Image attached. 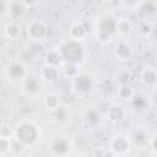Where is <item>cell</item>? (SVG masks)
Segmentation results:
<instances>
[{
	"label": "cell",
	"instance_id": "6da1fadb",
	"mask_svg": "<svg viewBox=\"0 0 157 157\" xmlns=\"http://www.w3.org/2000/svg\"><path fill=\"white\" fill-rule=\"evenodd\" d=\"M61 55L67 61H76L82 55V48L75 42H69L61 48Z\"/></svg>",
	"mask_w": 157,
	"mask_h": 157
},
{
	"label": "cell",
	"instance_id": "7a4b0ae2",
	"mask_svg": "<svg viewBox=\"0 0 157 157\" xmlns=\"http://www.w3.org/2000/svg\"><path fill=\"white\" fill-rule=\"evenodd\" d=\"M36 136H37V131H36L34 126L31 125V124L21 125L18 128V130H17L18 140H21L25 144H32L36 140Z\"/></svg>",
	"mask_w": 157,
	"mask_h": 157
},
{
	"label": "cell",
	"instance_id": "3957f363",
	"mask_svg": "<svg viewBox=\"0 0 157 157\" xmlns=\"http://www.w3.org/2000/svg\"><path fill=\"white\" fill-rule=\"evenodd\" d=\"M115 31V22L112 18H103L99 23V33L102 38L110 36Z\"/></svg>",
	"mask_w": 157,
	"mask_h": 157
},
{
	"label": "cell",
	"instance_id": "277c9868",
	"mask_svg": "<svg viewBox=\"0 0 157 157\" xmlns=\"http://www.w3.org/2000/svg\"><path fill=\"white\" fill-rule=\"evenodd\" d=\"M75 83H76L77 90H80V91H88L92 86V82H91L90 77H87V76H78L76 78Z\"/></svg>",
	"mask_w": 157,
	"mask_h": 157
},
{
	"label": "cell",
	"instance_id": "5b68a950",
	"mask_svg": "<svg viewBox=\"0 0 157 157\" xmlns=\"http://www.w3.org/2000/svg\"><path fill=\"white\" fill-rule=\"evenodd\" d=\"M53 150L55 151V153L58 155H63V153H66L67 150H69V144L64 140V139H58L54 145H53Z\"/></svg>",
	"mask_w": 157,
	"mask_h": 157
},
{
	"label": "cell",
	"instance_id": "8992f818",
	"mask_svg": "<svg viewBox=\"0 0 157 157\" xmlns=\"http://www.w3.org/2000/svg\"><path fill=\"white\" fill-rule=\"evenodd\" d=\"M31 33H32V36L39 38V37H43V36H44L45 28H44V26L40 25V23H34V25L31 27Z\"/></svg>",
	"mask_w": 157,
	"mask_h": 157
},
{
	"label": "cell",
	"instance_id": "52a82bcc",
	"mask_svg": "<svg viewBox=\"0 0 157 157\" xmlns=\"http://www.w3.org/2000/svg\"><path fill=\"white\" fill-rule=\"evenodd\" d=\"M128 142L124 140V139H118L115 142H114V150L117 151V152H119V153H121V152H124V151H126L128 150Z\"/></svg>",
	"mask_w": 157,
	"mask_h": 157
},
{
	"label": "cell",
	"instance_id": "ba28073f",
	"mask_svg": "<svg viewBox=\"0 0 157 157\" xmlns=\"http://www.w3.org/2000/svg\"><path fill=\"white\" fill-rule=\"evenodd\" d=\"M39 83H38V81L36 80V78H33V77H29L27 81H26V88L29 91V92H36V91H38L39 90Z\"/></svg>",
	"mask_w": 157,
	"mask_h": 157
},
{
	"label": "cell",
	"instance_id": "9c48e42d",
	"mask_svg": "<svg viewBox=\"0 0 157 157\" xmlns=\"http://www.w3.org/2000/svg\"><path fill=\"white\" fill-rule=\"evenodd\" d=\"M10 74H11L12 77H20L23 74V67L21 65H18V64H13L10 67Z\"/></svg>",
	"mask_w": 157,
	"mask_h": 157
},
{
	"label": "cell",
	"instance_id": "30bf717a",
	"mask_svg": "<svg viewBox=\"0 0 157 157\" xmlns=\"http://www.w3.org/2000/svg\"><path fill=\"white\" fill-rule=\"evenodd\" d=\"M109 115H110L112 119L119 120V119H121V117H123V110H121L120 107H113V108L109 110Z\"/></svg>",
	"mask_w": 157,
	"mask_h": 157
},
{
	"label": "cell",
	"instance_id": "8fae6325",
	"mask_svg": "<svg viewBox=\"0 0 157 157\" xmlns=\"http://www.w3.org/2000/svg\"><path fill=\"white\" fill-rule=\"evenodd\" d=\"M117 49H118V54H119L121 58H128L129 54H130V49H129V47H126V45H124V44L119 45Z\"/></svg>",
	"mask_w": 157,
	"mask_h": 157
},
{
	"label": "cell",
	"instance_id": "7c38bea8",
	"mask_svg": "<svg viewBox=\"0 0 157 157\" xmlns=\"http://www.w3.org/2000/svg\"><path fill=\"white\" fill-rule=\"evenodd\" d=\"M44 76H45L47 80H52L53 81V80L56 78V71L54 69H52V67H48V69L44 70Z\"/></svg>",
	"mask_w": 157,
	"mask_h": 157
},
{
	"label": "cell",
	"instance_id": "4fadbf2b",
	"mask_svg": "<svg viewBox=\"0 0 157 157\" xmlns=\"http://www.w3.org/2000/svg\"><path fill=\"white\" fill-rule=\"evenodd\" d=\"M98 118H99V115H98L94 110H88V112L86 113V119H87L88 121H91V123L98 121Z\"/></svg>",
	"mask_w": 157,
	"mask_h": 157
},
{
	"label": "cell",
	"instance_id": "5bb4252c",
	"mask_svg": "<svg viewBox=\"0 0 157 157\" xmlns=\"http://www.w3.org/2000/svg\"><path fill=\"white\" fill-rule=\"evenodd\" d=\"M145 81L148 83H153L156 81V76L153 72H146L145 74Z\"/></svg>",
	"mask_w": 157,
	"mask_h": 157
},
{
	"label": "cell",
	"instance_id": "9a60e30c",
	"mask_svg": "<svg viewBox=\"0 0 157 157\" xmlns=\"http://www.w3.org/2000/svg\"><path fill=\"white\" fill-rule=\"evenodd\" d=\"M48 61L52 64H58L59 63V55H56L55 53H50L48 55Z\"/></svg>",
	"mask_w": 157,
	"mask_h": 157
},
{
	"label": "cell",
	"instance_id": "2e32d148",
	"mask_svg": "<svg viewBox=\"0 0 157 157\" xmlns=\"http://www.w3.org/2000/svg\"><path fill=\"white\" fill-rule=\"evenodd\" d=\"M56 103H58L56 97H54V96H48V97H47V104H48L49 107H55Z\"/></svg>",
	"mask_w": 157,
	"mask_h": 157
},
{
	"label": "cell",
	"instance_id": "e0dca14e",
	"mask_svg": "<svg viewBox=\"0 0 157 157\" xmlns=\"http://www.w3.org/2000/svg\"><path fill=\"white\" fill-rule=\"evenodd\" d=\"M22 6L21 5H18V4H16V5H13L12 6V13H13V16H18V15H21L22 13Z\"/></svg>",
	"mask_w": 157,
	"mask_h": 157
},
{
	"label": "cell",
	"instance_id": "ac0fdd59",
	"mask_svg": "<svg viewBox=\"0 0 157 157\" xmlns=\"http://www.w3.org/2000/svg\"><path fill=\"white\" fill-rule=\"evenodd\" d=\"M72 33L77 37H80V36H82L83 34V28H82V26H75L74 28H72Z\"/></svg>",
	"mask_w": 157,
	"mask_h": 157
},
{
	"label": "cell",
	"instance_id": "d6986e66",
	"mask_svg": "<svg viewBox=\"0 0 157 157\" xmlns=\"http://www.w3.org/2000/svg\"><path fill=\"white\" fill-rule=\"evenodd\" d=\"M135 141H136V144H142V142H145L144 135H142V134H136V135H135Z\"/></svg>",
	"mask_w": 157,
	"mask_h": 157
},
{
	"label": "cell",
	"instance_id": "ffe728a7",
	"mask_svg": "<svg viewBox=\"0 0 157 157\" xmlns=\"http://www.w3.org/2000/svg\"><path fill=\"white\" fill-rule=\"evenodd\" d=\"M130 94V88L129 87H123L121 88V96L123 97H128Z\"/></svg>",
	"mask_w": 157,
	"mask_h": 157
},
{
	"label": "cell",
	"instance_id": "44dd1931",
	"mask_svg": "<svg viewBox=\"0 0 157 157\" xmlns=\"http://www.w3.org/2000/svg\"><path fill=\"white\" fill-rule=\"evenodd\" d=\"M119 28H120L121 31H124V32H125V31H128V29H129V25H128L126 22H123V23H120V25H119Z\"/></svg>",
	"mask_w": 157,
	"mask_h": 157
},
{
	"label": "cell",
	"instance_id": "7402d4cb",
	"mask_svg": "<svg viewBox=\"0 0 157 157\" xmlns=\"http://www.w3.org/2000/svg\"><path fill=\"white\" fill-rule=\"evenodd\" d=\"M9 33H11L12 36H15V34L17 33V27H16V26H11V27H9Z\"/></svg>",
	"mask_w": 157,
	"mask_h": 157
},
{
	"label": "cell",
	"instance_id": "603a6c76",
	"mask_svg": "<svg viewBox=\"0 0 157 157\" xmlns=\"http://www.w3.org/2000/svg\"><path fill=\"white\" fill-rule=\"evenodd\" d=\"M6 146H7V145H6V141H4V140H2V141H1V152H4V151L7 148Z\"/></svg>",
	"mask_w": 157,
	"mask_h": 157
},
{
	"label": "cell",
	"instance_id": "cb8c5ba5",
	"mask_svg": "<svg viewBox=\"0 0 157 157\" xmlns=\"http://www.w3.org/2000/svg\"><path fill=\"white\" fill-rule=\"evenodd\" d=\"M153 147H155V150L157 151V136H156L155 140H153Z\"/></svg>",
	"mask_w": 157,
	"mask_h": 157
},
{
	"label": "cell",
	"instance_id": "d4e9b609",
	"mask_svg": "<svg viewBox=\"0 0 157 157\" xmlns=\"http://www.w3.org/2000/svg\"><path fill=\"white\" fill-rule=\"evenodd\" d=\"M126 1H129V2H134V1H136V0H126Z\"/></svg>",
	"mask_w": 157,
	"mask_h": 157
}]
</instances>
